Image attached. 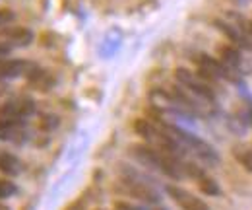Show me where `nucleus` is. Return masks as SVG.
<instances>
[{
    "instance_id": "5",
    "label": "nucleus",
    "mask_w": 252,
    "mask_h": 210,
    "mask_svg": "<svg viewBox=\"0 0 252 210\" xmlns=\"http://www.w3.org/2000/svg\"><path fill=\"white\" fill-rule=\"evenodd\" d=\"M196 64H198V74L208 80L210 84L216 80H229L231 78V68H227L221 60L208 57V55H200L196 57Z\"/></svg>"
},
{
    "instance_id": "10",
    "label": "nucleus",
    "mask_w": 252,
    "mask_h": 210,
    "mask_svg": "<svg viewBox=\"0 0 252 210\" xmlns=\"http://www.w3.org/2000/svg\"><path fill=\"white\" fill-rule=\"evenodd\" d=\"M22 169H24V166H22V162H20L14 154L0 150V171H2V173L14 177V175H20Z\"/></svg>"
},
{
    "instance_id": "17",
    "label": "nucleus",
    "mask_w": 252,
    "mask_h": 210,
    "mask_svg": "<svg viewBox=\"0 0 252 210\" xmlns=\"http://www.w3.org/2000/svg\"><path fill=\"white\" fill-rule=\"evenodd\" d=\"M64 210H86V203L82 201V199H78V201H74V203H70L68 207Z\"/></svg>"
},
{
    "instance_id": "14",
    "label": "nucleus",
    "mask_w": 252,
    "mask_h": 210,
    "mask_svg": "<svg viewBox=\"0 0 252 210\" xmlns=\"http://www.w3.org/2000/svg\"><path fill=\"white\" fill-rule=\"evenodd\" d=\"M235 158H237V162H239L247 171H252V150L235 152Z\"/></svg>"
},
{
    "instance_id": "11",
    "label": "nucleus",
    "mask_w": 252,
    "mask_h": 210,
    "mask_svg": "<svg viewBox=\"0 0 252 210\" xmlns=\"http://www.w3.org/2000/svg\"><path fill=\"white\" fill-rule=\"evenodd\" d=\"M221 62L227 66V68H239L241 64V55L235 47H223L221 49Z\"/></svg>"
},
{
    "instance_id": "6",
    "label": "nucleus",
    "mask_w": 252,
    "mask_h": 210,
    "mask_svg": "<svg viewBox=\"0 0 252 210\" xmlns=\"http://www.w3.org/2000/svg\"><path fill=\"white\" fill-rule=\"evenodd\" d=\"M165 191L181 210H210V207L202 199H198L196 195H192L190 191L179 187V185H167Z\"/></svg>"
},
{
    "instance_id": "20",
    "label": "nucleus",
    "mask_w": 252,
    "mask_h": 210,
    "mask_svg": "<svg viewBox=\"0 0 252 210\" xmlns=\"http://www.w3.org/2000/svg\"><path fill=\"white\" fill-rule=\"evenodd\" d=\"M249 30H251V31H252V22H251V28H249Z\"/></svg>"
},
{
    "instance_id": "13",
    "label": "nucleus",
    "mask_w": 252,
    "mask_h": 210,
    "mask_svg": "<svg viewBox=\"0 0 252 210\" xmlns=\"http://www.w3.org/2000/svg\"><path fill=\"white\" fill-rule=\"evenodd\" d=\"M216 26H218V28H220V30L233 41V43H241V41H243V37L239 35V31L235 30L233 26H229V24H225V22H221V20H216ZM241 45H243V43H241Z\"/></svg>"
},
{
    "instance_id": "12",
    "label": "nucleus",
    "mask_w": 252,
    "mask_h": 210,
    "mask_svg": "<svg viewBox=\"0 0 252 210\" xmlns=\"http://www.w3.org/2000/svg\"><path fill=\"white\" fill-rule=\"evenodd\" d=\"M198 185H200V189H202V193H206V195H212V197H216V195H220V185L216 183V181L212 179V177H208V175H200L198 177Z\"/></svg>"
},
{
    "instance_id": "3",
    "label": "nucleus",
    "mask_w": 252,
    "mask_h": 210,
    "mask_svg": "<svg viewBox=\"0 0 252 210\" xmlns=\"http://www.w3.org/2000/svg\"><path fill=\"white\" fill-rule=\"evenodd\" d=\"M121 189L126 195H130V197H134L142 203H148V205H158L161 201V195L154 189V185L134 169H123Z\"/></svg>"
},
{
    "instance_id": "4",
    "label": "nucleus",
    "mask_w": 252,
    "mask_h": 210,
    "mask_svg": "<svg viewBox=\"0 0 252 210\" xmlns=\"http://www.w3.org/2000/svg\"><path fill=\"white\" fill-rule=\"evenodd\" d=\"M175 78H177L179 86H183L185 90H189L192 95L200 97L202 101H208V103H214L216 101L212 84L208 80H204L198 72H190L187 68H177L175 70Z\"/></svg>"
},
{
    "instance_id": "9",
    "label": "nucleus",
    "mask_w": 252,
    "mask_h": 210,
    "mask_svg": "<svg viewBox=\"0 0 252 210\" xmlns=\"http://www.w3.org/2000/svg\"><path fill=\"white\" fill-rule=\"evenodd\" d=\"M0 41L8 43L10 47H26L33 41V33L28 28H20V26H6L4 30H0Z\"/></svg>"
},
{
    "instance_id": "15",
    "label": "nucleus",
    "mask_w": 252,
    "mask_h": 210,
    "mask_svg": "<svg viewBox=\"0 0 252 210\" xmlns=\"http://www.w3.org/2000/svg\"><path fill=\"white\" fill-rule=\"evenodd\" d=\"M16 193V185L12 181L0 179V199H8Z\"/></svg>"
},
{
    "instance_id": "7",
    "label": "nucleus",
    "mask_w": 252,
    "mask_h": 210,
    "mask_svg": "<svg viewBox=\"0 0 252 210\" xmlns=\"http://www.w3.org/2000/svg\"><path fill=\"white\" fill-rule=\"evenodd\" d=\"M37 66L26 59H0V80L32 76Z\"/></svg>"
},
{
    "instance_id": "2",
    "label": "nucleus",
    "mask_w": 252,
    "mask_h": 210,
    "mask_svg": "<svg viewBox=\"0 0 252 210\" xmlns=\"http://www.w3.org/2000/svg\"><path fill=\"white\" fill-rule=\"evenodd\" d=\"M159 125H161L185 150L192 152V154H194L196 158H200L202 162H206V164H218V162H220V156H218L216 148H212L206 140L198 138L196 134H192L189 130L177 126V125H171V123H159Z\"/></svg>"
},
{
    "instance_id": "19",
    "label": "nucleus",
    "mask_w": 252,
    "mask_h": 210,
    "mask_svg": "<svg viewBox=\"0 0 252 210\" xmlns=\"http://www.w3.org/2000/svg\"><path fill=\"white\" fill-rule=\"evenodd\" d=\"M0 210H10V209H6V207H2V205H0Z\"/></svg>"
},
{
    "instance_id": "8",
    "label": "nucleus",
    "mask_w": 252,
    "mask_h": 210,
    "mask_svg": "<svg viewBox=\"0 0 252 210\" xmlns=\"http://www.w3.org/2000/svg\"><path fill=\"white\" fill-rule=\"evenodd\" d=\"M33 111H35V105L30 99H18V101H10V103H4L0 107V119H12V121H20L30 117Z\"/></svg>"
},
{
    "instance_id": "18",
    "label": "nucleus",
    "mask_w": 252,
    "mask_h": 210,
    "mask_svg": "<svg viewBox=\"0 0 252 210\" xmlns=\"http://www.w3.org/2000/svg\"><path fill=\"white\" fill-rule=\"evenodd\" d=\"M10 51H12V47H10L8 43H4V41H0V59H2V57H6V55H8Z\"/></svg>"
},
{
    "instance_id": "1",
    "label": "nucleus",
    "mask_w": 252,
    "mask_h": 210,
    "mask_svg": "<svg viewBox=\"0 0 252 210\" xmlns=\"http://www.w3.org/2000/svg\"><path fill=\"white\" fill-rule=\"evenodd\" d=\"M130 152L138 162L158 169L171 179H181L183 175H187L185 173L187 162L183 158L171 154V152H165L161 148H156V146H150V144H134V146H130Z\"/></svg>"
},
{
    "instance_id": "16",
    "label": "nucleus",
    "mask_w": 252,
    "mask_h": 210,
    "mask_svg": "<svg viewBox=\"0 0 252 210\" xmlns=\"http://www.w3.org/2000/svg\"><path fill=\"white\" fill-rule=\"evenodd\" d=\"M14 18H16V14H14L12 10H8V8H0V28L10 26V24L14 22Z\"/></svg>"
}]
</instances>
